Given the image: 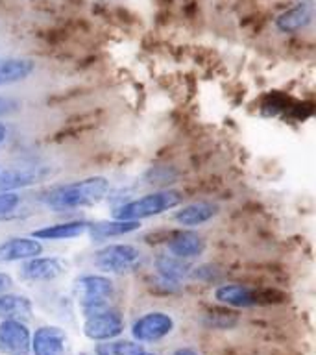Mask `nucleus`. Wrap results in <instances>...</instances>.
<instances>
[{"mask_svg":"<svg viewBox=\"0 0 316 355\" xmlns=\"http://www.w3.org/2000/svg\"><path fill=\"white\" fill-rule=\"evenodd\" d=\"M109 194V180L104 176H87L78 182L63 183L41 196V204L55 213L85 209L98 205Z\"/></svg>","mask_w":316,"mask_h":355,"instance_id":"nucleus-1","label":"nucleus"},{"mask_svg":"<svg viewBox=\"0 0 316 355\" xmlns=\"http://www.w3.org/2000/svg\"><path fill=\"white\" fill-rule=\"evenodd\" d=\"M183 202V194L176 189H161L155 193H148L144 196H139L135 200L124 202L116 205L113 209V218H122V220H144L150 216L163 215L166 211H172L179 207Z\"/></svg>","mask_w":316,"mask_h":355,"instance_id":"nucleus-2","label":"nucleus"},{"mask_svg":"<svg viewBox=\"0 0 316 355\" xmlns=\"http://www.w3.org/2000/svg\"><path fill=\"white\" fill-rule=\"evenodd\" d=\"M115 296V283L102 274H83L74 282V298L85 313L107 307Z\"/></svg>","mask_w":316,"mask_h":355,"instance_id":"nucleus-3","label":"nucleus"},{"mask_svg":"<svg viewBox=\"0 0 316 355\" xmlns=\"http://www.w3.org/2000/svg\"><path fill=\"white\" fill-rule=\"evenodd\" d=\"M94 265L105 274H130L143 263V252L128 243L109 244L98 250L93 257Z\"/></svg>","mask_w":316,"mask_h":355,"instance_id":"nucleus-4","label":"nucleus"},{"mask_svg":"<svg viewBox=\"0 0 316 355\" xmlns=\"http://www.w3.org/2000/svg\"><path fill=\"white\" fill-rule=\"evenodd\" d=\"M83 316H85L83 318V335L89 340H96V343L121 337L126 327L124 316L119 311L111 309L109 305L85 313Z\"/></svg>","mask_w":316,"mask_h":355,"instance_id":"nucleus-5","label":"nucleus"},{"mask_svg":"<svg viewBox=\"0 0 316 355\" xmlns=\"http://www.w3.org/2000/svg\"><path fill=\"white\" fill-rule=\"evenodd\" d=\"M174 331V318L168 313L152 311L139 316L132 326V337L137 343H159Z\"/></svg>","mask_w":316,"mask_h":355,"instance_id":"nucleus-6","label":"nucleus"},{"mask_svg":"<svg viewBox=\"0 0 316 355\" xmlns=\"http://www.w3.org/2000/svg\"><path fill=\"white\" fill-rule=\"evenodd\" d=\"M69 268V261L63 257H43V255H35L30 259L22 261L21 266V277L26 282L32 283H43V282H54L60 276H63Z\"/></svg>","mask_w":316,"mask_h":355,"instance_id":"nucleus-7","label":"nucleus"},{"mask_svg":"<svg viewBox=\"0 0 316 355\" xmlns=\"http://www.w3.org/2000/svg\"><path fill=\"white\" fill-rule=\"evenodd\" d=\"M32 331L22 320L0 322V354L32 355Z\"/></svg>","mask_w":316,"mask_h":355,"instance_id":"nucleus-8","label":"nucleus"},{"mask_svg":"<svg viewBox=\"0 0 316 355\" xmlns=\"http://www.w3.org/2000/svg\"><path fill=\"white\" fill-rule=\"evenodd\" d=\"M32 355H71V343L65 329L41 326L32 333Z\"/></svg>","mask_w":316,"mask_h":355,"instance_id":"nucleus-9","label":"nucleus"},{"mask_svg":"<svg viewBox=\"0 0 316 355\" xmlns=\"http://www.w3.org/2000/svg\"><path fill=\"white\" fill-rule=\"evenodd\" d=\"M43 244L35 237H13L0 243V263L26 261L30 257L41 255Z\"/></svg>","mask_w":316,"mask_h":355,"instance_id":"nucleus-10","label":"nucleus"},{"mask_svg":"<svg viewBox=\"0 0 316 355\" xmlns=\"http://www.w3.org/2000/svg\"><path fill=\"white\" fill-rule=\"evenodd\" d=\"M220 207L213 202H193V204H187L179 207V209L174 213V220L183 227H198L202 224H207L209 220H213L216 215H218Z\"/></svg>","mask_w":316,"mask_h":355,"instance_id":"nucleus-11","label":"nucleus"},{"mask_svg":"<svg viewBox=\"0 0 316 355\" xmlns=\"http://www.w3.org/2000/svg\"><path fill=\"white\" fill-rule=\"evenodd\" d=\"M89 226H91L89 220L60 222V224H52V226L33 230L32 237L39 239V241H71V239H78L85 235Z\"/></svg>","mask_w":316,"mask_h":355,"instance_id":"nucleus-12","label":"nucleus"},{"mask_svg":"<svg viewBox=\"0 0 316 355\" xmlns=\"http://www.w3.org/2000/svg\"><path fill=\"white\" fill-rule=\"evenodd\" d=\"M205 239L196 232H182L176 233L174 237L166 243L168 254L182 257V259H193L205 252Z\"/></svg>","mask_w":316,"mask_h":355,"instance_id":"nucleus-13","label":"nucleus"},{"mask_svg":"<svg viewBox=\"0 0 316 355\" xmlns=\"http://www.w3.org/2000/svg\"><path fill=\"white\" fill-rule=\"evenodd\" d=\"M33 304L28 296L15 293H0V320H30Z\"/></svg>","mask_w":316,"mask_h":355,"instance_id":"nucleus-14","label":"nucleus"},{"mask_svg":"<svg viewBox=\"0 0 316 355\" xmlns=\"http://www.w3.org/2000/svg\"><path fill=\"white\" fill-rule=\"evenodd\" d=\"M315 11L310 4H296L276 17V28L283 33H292L305 30L313 22Z\"/></svg>","mask_w":316,"mask_h":355,"instance_id":"nucleus-15","label":"nucleus"},{"mask_svg":"<svg viewBox=\"0 0 316 355\" xmlns=\"http://www.w3.org/2000/svg\"><path fill=\"white\" fill-rule=\"evenodd\" d=\"M35 71V61L30 58H2L0 60V87L24 82Z\"/></svg>","mask_w":316,"mask_h":355,"instance_id":"nucleus-16","label":"nucleus"},{"mask_svg":"<svg viewBox=\"0 0 316 355\" xmlns=\"http://www.w3.org/2000/svg\"><path fill=\"white\" fill-rule=\"evenodd\" d=\"M141 227V220H122V218H113V220H98L91 222L87 233L93 241H107V239L121 237L128 233L137 232Z\"/></svg>","mask_w":316,"mask_h":355,"instance_id":"nucleus-17","label":"nucleus"},{"mask_svg":"<svg viewBox=\"0 0 316 355\" xmlns=\"http://www.w3.org/2000/svg\"><path fill=\"white\" fill-rule=\"evenodd\" d=\"M215 300L229 307L237 309H246L257 304V296L252 288L238 285V283H224L220 287L215 288Z\"/></svg>","mask_w":316,"mask_h":355,"instance_id":"nucleus-18","label":"nucleus"},{"mask_svg":"<svg viewBox=\"0 0 316 355\" xmlns=\"http://www.w3.org/2000/svg\"><path fill=\"white\" fill-rule=\"evenodd\" d=\"M155 270L165 282L179 283L191 277L193 265H188L187 259H182V257H176V255L166 252V254H161L155 257Z\"/></svg>","mask_w":316,"mask_h":355,"instance_id":"nucleus-19","label":"nucleus"},{"mask_svg":"<svg viewBox=\"0 0 316 355\" xmlns=\"http://www.w3.org/2000/svg\"><path fill=\"white\" fill-rule=\"evenodd\" d=\"M41 180L37 171H28V168H10V171L0 172V191H17V189L28 187Z\"/></svg>","mask_w":316,"mask_h":355,"instance_id":"nucleus-20","label":"nucleus"},{"mask_svg":"<svg viewBox=\"0 0 316 355\" xmlns=\"http://www.w3.org/2000/svg\"><path fill=\"white\" fill-rule=\"evenodd\" d=\"M143 352V346L137 340H124V338H111L104 340L96 346L98 355H139Z\"/></svg>","mask_w":316,"mask_h":355,"instance_id":"nucleus-21","label":"nucleus"},{"mask_svg":"<svg viewBox=\"0 0 316 355\" xmlns=\"http://www.w3.org/2000/svg\"><path fill=\"white\" fill-rule=\"evenodd\" d=\"M22 198L19 193L13 191H0V222L10 220L19 213Z\"/></svg>","mask_w":316,"mask_h":355,"instance_id":"nucleus-22","label":"nucleus"},{"mask_svg":"<svg viewBox=\"0 0 316 355\" xmlns=\"http://www.w3.org/2000/svg\"><path fill=\"white\" fill-rule=\"evenodd\" d=\"M13 287V277L6 272H0V293H8Z\"/></svg>","mask_w":316,"mask_h":355,"instance_id":"nucleus-23","label":"nucleus"},{"mask_svg":"<svg viewBox=\"0 0 316 355\" xmlns=\"http://www.w3.org/2000/svg\"><path fill=\"white\" fill-rule=\"evenodd\" d=\"M10 135V128L6 126L4 122H0V146L6 143V139Z\"/></svg>","mask_w":316,"mask_h":355,"instance_id":"nucleus-24","label":"nucleus"},{"mask_svg":"<svg viewBox=\"0 0 316 355\" xmlns=\"http://www.w3.org/2000/svg\"><path fill=\"white\" fill-rule=\"evenodd\" d=\"M172 355H200V354L193 348H177Z\"/></svg>","mask_w":316,"mask_h":355,"instance_id":"nucleus-25","label":"nucleus"},{"mask_svg":"<svg viewBox=\"0 0 316 355\" xmlns=\"http://www.w3.org/2000/svg\"><path fill=\"white\" fill-rule=\"evenodd\" d=\"M139 355H157V354H154V352H144V349H143V352H141Z\"/></svg>","mask_w":316,"mask_h":355,"instance_id":"nucleus-26","label":"nucleus"},{"mask_svg":"<svg viewBox=\"0 0 316 355\" xmlns=\"http://www.w3.org/2000/svg\"><path fill=\"white\" fill-rule=\"evenodd\" d=\"M80 355H87V354H80Z\"/></svg>","mask_w":316,"mask_h":355,"instance_id":"nucleus-27","label":"nucleus"}]
</instances>
